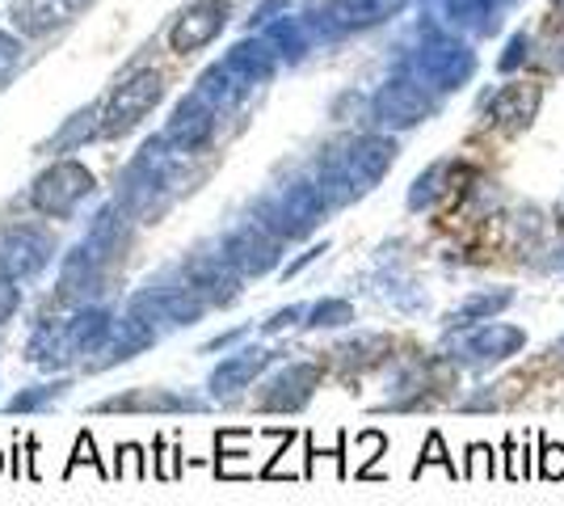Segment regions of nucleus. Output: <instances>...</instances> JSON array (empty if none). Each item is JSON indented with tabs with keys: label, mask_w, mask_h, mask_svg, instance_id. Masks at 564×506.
I'll return each instance as SVG.
<instances>
[{
	"label": "nucleus",
	"mask_w": 564,
	"mask_h": 506,
	"mask_svg": "<svg viewBox=\"0 0 564 506\" xmlns=\"http://www.w3.org/2000/svg\"><path fill=\"white\" fill-rule=\"evenodd\" d=\"M270 359H274L270 351H240V355H232V359H224L212 376V392L215 397H228V392H236V388H245Z\"/></svg>",
	"instance_id": "obj_14"
},
{
	"label": "nucleus",
	"mask_w": 564,
	"mask_h": 506,
	"mask_svg": "<svg viewBox=\"0 0 564 506\" xmlns=\"http://www.w3.org/2000/svg\"><path fill=\"white\" fill-rule=\"evenodd\" d=\"M417 73L422 80H430L434 89H459L471 73H476V55L455 39H434L425 43L417 55Z\"/></svg>",
	"instance_id": "obj_4"
},
{
	"label": "nucleus",
	"mask_w": 564,
	"mask_h": 506,
	"mask_svg": "<svg viewBox=\"0 0 564 506\" xmlns=\"http://www.w3.org/2000/svg\"><path fill=\"white\" fill-rule=\"evenodd\" d=\"M118 464H115V477H143L148 473V464H143V448L140 443H127L122 452H118Z\"/></svg>",
	"instance_id": "obj_26"
},
{
	"label": "nucleus",
	"mask_w": 564,
	"mask_h": 506,
	"mask_svg": "<svg viewBox=\"0 0 564 506\" xmlns=\"http://www.w3.org/2000/svg\"><path fill=\"white\" fill-rule=\"evenodd\" d=\"M425 464H451V460L443 456V439H438V434H430V452L422 456V464H417V473H422Z\"/></svg>",
	"instance_id": "obj_32"
},
{
	"label": "nucleus",
	"mask_w": 564,
	"mask_h": 506,
	"mask_svg": "<svg viewBox=\"0 0 564 506\" xmlns=\"http://www.w3.org/2000/svg\"><path fill=\"white\" fill-rule=\"evenodd\" d=\"M307 316H312L307 325H316V330H337V325H350L354 309H350V300H321V304H312Z\"/></svg>",
	"instance_id": "obj_22"
},
{
	"label": "nucleus",
	"mask_w": 564,
	"mask_h": 506,
	"mask_svg": "<svg viewBox=\"0 0 564 506\" xmlns=\"http://www.w3.org/2000/svg\"><path fill=\"white\" fill-rule=\"evenodd\" d=\"M0 469H4V456H0Z\"/></svg>",
	"instance_id": "obj_36"
},
{
	"label": "nucleus",
	"mask_w": 564,
	"mask_h": 506,
	"mask_svg": "<svg viewBox=\"0 0 564 506\" xmlns=\"http://www.w3.org/2000/svg\"><path fill=\"white\" fill-rule=\"evenodd\" d=\"M212 131H215V106L194 89V94L173 110V119H169V140H177L182 148L194 152V148H203L212 140Z\"/></svg>",
	"instance_id": "obj_10"
},
{
	"label": "nucleus",
	"mask_w": 564,
	"mask_h": 506,
	"mask_svg": "<svg viewBox=\"0 0 564 506\" xmlns=\"http://www.w3.org/2000/svg\"><path fill=\"white\" fill-rule=\"evenodd\" d=\"M76 464H94V469L101 473V477H110V469H106V464L97 460V452H94V434H89V431H85L80 439H76V448H72V460H68V473L76 469Z\"/></svg>",
	"instance_id": "obj_25"
},
{
	"label": "nucleus",
	"mask_w": 564,
	"mask_h": 506,
	"mask_svg": "<svg viewBox=\"0 0 564 506\" xmlns=\"http://www.w3.org/2000/svg\"><path fill=\"white\" fill-rule=\"evenodd\" d=\"M224 258L240 274H265L270 266L279 262V237H270L258 219L253 224H240L236 233H228V241H224Z\"/></svg>",
	"instance_id": "obj_6"
},
{
	"label": "nucleus",
	"mask_w": 564,
	"mask_h": 506,
	"mask_svg": "<svg viewBox=\"0 0 564 506\" xmlns=\"http://www.w3.org/2000/svg\"><path fill=\"white\" fill-rule=\"evenodd\" d=\"M101 413L115 410H198V401L189 397H173V392H161V388H148V392H127V397H110L97 406Z\"/></svg>",
	"instance_id": "obj_16"
},
{
	"label": "nucleus",
	"mask_w": 564,
	"mask_h": 506,
	"mask_svg": "<svg viewBox=\"0 0 564 506\" xmlns=\"http://www.w3.org/2000/svg\"><path fill=\"white\" fill-rule=\"evenodd\" d=\"M106 334H110V316H106V313H80L68 330H64V342L85 351V346H97Z\"/></svg>",
	"instance_id": "obj_21"
},
{
	"label": "nucleus",
	"mask_w": 564,
	"mask_h": 506,
	"mask_svg": "<svg viewBox=\"0 0 564 506\" xmlns=\"http://www.w3.org/2000/svg\"><path fill=\"white\" fill-rule=\"evenodd\" d=\"M236 266L228 258H194L189 262V291H198V295H207L215 304H228L236 300V288H240V279L232 274Z\"/></svg>",
	"instance_id": "obj_13"
},
{
	"label": "nucleus",
	"mask_w": 564,
	"mask_h": 506,
	"mask_svg": "<svg viewBox=\"0 0 564 506\" xmlns=\"http://www.w3.org/2000/svg\"><path fill=\"white\" fill-rule=\"evenodd\" d=\"M51 258V237L43 228H4L0 233V274L4 279H25V274H39Z\"/></svg>",
	"instance_id": "obj_3"
},
{
	"label": "nucleus",
	"mask_w": 564,
	"mask_h": 506,
	"mask_svg": "<svg viewBox=\"0 0 564 506\" xmlns=\"http://www.w3.org/2000/svg\"><path fill=\"white\" fill-rule=\"evenodd\" d=\"M371 110L383 127H413L425 115H434V97L417 80H388L371 101Z\"/></svg>",
	"instance_id": "obj_5"
},
{
	"label": "nucleus",
	"mask_w": 564,
	"mask_h": 506,
	"mask_svg": "<svg viewBox=\"0 0 564 506\" xmlns=\"http://www.w3.org/2000/svg\"><path fill=\"white\" fill-rule=\"evenodd\" d=\"M556 4H561V9H564V0H556Z\"/></svg>",
	"instance_id": "obj_37"
},
{
	"label": "nucleus",
	"mask_w": 564,
	"mask_h": 506,
	"mask_svg": "<svg viewBox=\"0 0 564 506\" xmlns=\"http://www.w3.org/2000/svg\"><path fill=\"white\" fill-rule=\"evenodd\" d=\"M59 392H64V385H47V388H34V392H22V397L9 401V413H25V410H39V406H51Z\"/></svg>",
	"instance_id": "obj_23"
},
{
	"label": "nucleus",
	"mask_w": 564,
	"mask_h": 506,
	"mask_svg": "<svg viewBox=\"0 0 564 506\" xmlns=\"http://www.w3.org/2000/svg\"><path fill=\"white\" fill-rule=\"evenodd\" d=\"M540 473L547 477V482H561V477H564V448H556V443H543Z\"/></svg>",
	"instance_id": "obj_27"
},
{
	"label": "nucleus",
	"mask_w": 564,
	"mask_h": 506,
	"mask_svg": "<svg viewBox=\"0 0 564 506\" xmlns=\"http://www.w3.org/2000/svg\"><path fill=\"white\" fill-rule=\"evenodd\" d=\"M115 334H118V342H110V346H106V359H97L94 367H110V363L131 359L135 351L152 346V330H148V325H140V316H131V321L115 325Z\"/></svg>",
	"instance_id": "obj_19"
},
{
	"label": "nucleus",
	"mask_w": 564,
	"mask_h": 506,
	"mask_svg": "<svg viewBox=\"0 0 564 506\" xmlns=\"http://www.w3.org/2000/svg\"><path fill=\"white\" fill-rule=\"evenodd\" d=\"M18 300H22V295H18V288H13V279H4V274H0V325L13 316Z\"/></svg>",
	"instance_id": "obj_28"
},
{
	"label": "nucleus",
	"mask_w": 564,
	"mask_h": 506,
	"mask_svg": "<svg viewBox=\"0 0 564 506\" xmlns=\"http://www.w3.org/2000/svg\"><path fill=\"white\" fill-rule=\"evenodd\" d=\"M552 355H556V359L564 363V337H561V342H556V346H552Z\"/></svg>",
	"instance_id": "obj_33"
},
{
	"label": "nucleus",
	"mask_w": 564,
	"mask_h": 506,
	"mask_svg": "<svg viewBox=\"0 0 564 506\" xmlns=\"http://www.w3.org/2000/svg\"><path fill=\"white\" fill-rule=\"evenodd\" d=\"M455 173H464V169H459V161H438V165H430L422 173V177H417V182H413V191H409V207H413V212H422V207H430V203H434V198H438V194H447L451 186V177H455Z\"/></svg>",
	"instance_id": "obj_17"
},
{
	"label": "nucleus",
	"mask_w": 564,
	"mask_h": 506,
	"mask_svg": "<svg viewBox=\"0 0 564 506\" xmlns=\"http://www.w3.org/2000/svg\"><path fill=\"white\" fill-rule=\"evenodd\" d=\"M224 22H228V4H224V0H203V4H194L189 13H182V22L173 25L169 47L177 51V55H189V51L207 47L215 34L224 30Z\"/></svg>",
	"instance_id": "obj_8"
},
{
	"label": "nucleus",
	"mask_w": 564,
	"mask_h": 506,
	"mask_svg": "<svg viewBox=\"0 0 564 506\" xmlns=\"http://www.w3.org/2000/svg\"><path fill=\"white\" fill-rule=\"evenodd\" d=\"M300 316H304V309H282V313H274L270 321H265V330H270V334H279V330H286V325H295Z\"/></svg>",
	"instance_id": "obj_30"
},
{
	"label": "nucleus",
	"mask_w": 564,
	"mask_h": 506,
	"mask_svg": "<svg viewBox=\"0 0 564 506\" xmlns=\"http://www.w3.org/2000/svg\"><path fill=\"white\" fill-rule=\"evenodd\" d=\"M527 47H531V43H527V34H518L514 43H510V55H501V73L518 68V64H522V55H527Z\"/></svg>",
	"instance_id": "obj_29"
},
{
	"label": "nucleus",
	"mask_w": 564,
	"mask_h": 506,
	"mask_svg": "<svg viewBox=\"0 0 564 506\" xmlns=\"http://www.w3.org/2000/svg\"><path fill=\"white\" fill-rule=\"evenodd\" d=\"M131 313L135 316H156L169 325H194L203 316V304L194 300V291H143L131 300Z\"/></svg>",
	"instance_id": "obj_11"
},
{
	"label": "nucleus",
	"mask_w": 564,
	"mask_h": 506,
	"mask_svg": "<svg viewBox=\"0 0 564 506\" xmlns=\"http://www.w3.org/2000/svg\"><path fill=\"white\" fill-rule=\"evenodd\" d=\"M540 110V85H527V80H514L506 89H497L494 101H489V119L506 131H518V127H531Z\"/></svg>",
	"instance_id": "obj_12"
},
{
	"label": "nucleus",
	"mask_w": 564,
	"mask_h": 506,
	"mask_svg": "<svg viewBox=\"0 0 564 506\" xmlns=\"http://www.w3.org/2000/svg\"><path fill=\"white\" fill-rule=\"evenodd\" d=\"M165 94V80L161 73H135L131 80H122L115 89V97L106 101V119H101V136H122V131H131L135 122L161 101Z\"/></svg>",
	"instance_id": "obj_1"
},
{
	"label": "nucleus",
	"mask_w": 564,
	"mask_h": 506,
	"mask_svg": "<svg viewBox=\"0 0 564 506\" xmlns=\"http://www.w3.org/2000/svg\"><path fill=\"white\" fill-rule=\"evenodd\" d=\"M510 304H514V291L489 288V291H480V295H471V300H464L455 321H459V316H464V321H489V316H497L501 309H510Z\"/></svg>",
	"instance_id": "obj_20"
},
{
	"label": "nucleus",
	"mask_w": 564,
	"mask_h": 506,
	"mask_svg": "<svg viewBox=\"0 0 564 506\" xmlns=\"http://www.w3.org/2000/svg\"><path fill=\"white\" fill-rule=\"evenodd\" d=\"M556 219H561V224H564V203H561V207H556Z\"/></svg>",
	"instance_id": "obj_35"
},
{
	"label": "nucleus",
	"mask_w": 564,
	"mask_h": 506,
	"mask_svg": "<svg viewBox=\"0 0 564 506\" xmlns=\"http://www.w3.org/2000/svg\"><path fill=\"white\" fill-rule=\"evenodd\" d=\"M94 283H97V254L89 245H76L68 258H64V270H59V295L94 291Z\"/></svg>",
	"instance_id": "obj_15"
},
{
	"label": "nucleus",
	"mask_w": 564,
	"mask_h": 506,
	"mask_svg": "<svg viewBox=\"0 0 564 506\" xmlns=\"http://www.w3.org/2000/svg\"><path fill=\"white\" fill-rule=\"evenodd\" d=\"M527 346V330L518 325H501V321H489V325H476L464 346H459V359L464 363H506L510 355H518Z\"/></svg>",
	"instance_id": "obj_7"
},
{
	"label": "nucleus",
	"mask_w": 564,
	"mask_h": 506,
	"mask_svg": "<svg viewBox=\"0 0 564 506\" xmlns=\"http://www.w3.org/2000/svg\"><path fill=\"white\" fill-rule=\"evenodd\" d=\"M80 4H89V0H64V9H80Z\"/></svg>",
	"instance_id": "obj_34"
},
{
	"label": "nucleus",
	"mask_w": 564,
	"mask_h": 506,
	"mask_svg": "<svg viewBox=\"0 0 564 506\" xmlns=\"http://www.w3.org/2000/svg\"><path fill=\"white\" fill-rule=\"evenodd\" d=\"M316 385H321V372L312 363H291V367H282L279 376L265 385L261 410H300Z\"/></svg>",
	"instance_id": "obj_9"
},
{
	"label": "nucleus",
	"mask_w": 564,
	"mask_h": 506,
	"mask_svg": "<svg viewBox=\"0 0 564 506\" xmlns=\"http://www.w3.org/2000/svg\"><path fill=\"white\" fill-rule=\"evenodd\" d=\"M18 64H22V43L13 34H0V89L9 85V76L18 73Z\"/></svg>",
	"instance_id": "obj_24"
},
{
	"label": "nucleus",
	"mask_w": 564,
	"mask_h": 506,
	"mask_svg": "<svg viewBox=\"0 0 564 506\" xmlns=\"http://www.w3.org/2000/svg\"><path fill=\"white\" fill-rule=\"evenodd\" d=\"M89 249L94 254H118V249H127V219L118 207H101L94 219V228H89Z\"/></svg>",
	"instance_id": "obj_18"
},
{
	"label": "nucleus",
	"mask_w": 564,
	"mask_h": 506,
	"mask_svg": "<svg viewBox=\"0 0 564 506\" xmlns=\"http://www.w3.org/2000/svg\"><path fill=\"white\" fill-rule=\"evenodd\" d=\"M494 452H489V448H480V443H476V448H471V469L468 473H485V477H489V473H494Z\"/></svg>",
	"instance_id": "obj_31"
},
{
	"label": "nucleus",
	"mask_w": 564,
	"mask_h": 506,
	"mask_svg": "<svg viewBox=\"0 0 564 506\" xmlns=\"http://www.w3.org/2000/svg\"><path fill=\"white\" fill-rule=\"evenodd\" d=\"M94 194V173L80 165V161H59V165H51L39 182H34V207L43 212V216H55L64 219L72 216V207L80 203V198H89Z\"/></svg>",
	"instance_id": "obj_2"
}]
</instances>
